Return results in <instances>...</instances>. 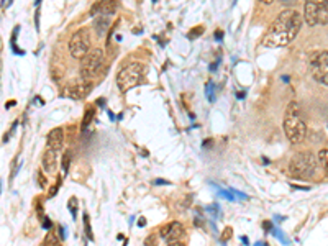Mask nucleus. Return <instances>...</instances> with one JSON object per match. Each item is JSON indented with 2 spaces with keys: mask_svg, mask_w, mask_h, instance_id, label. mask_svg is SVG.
<instances>
[{
  "mask_svg": "<svg viewBox=\"0 0 328 246\" xmlns=\"http://www.w3.org/2000/svg\"><path fill=\"white\" fill-rule=\"evenodd\" d=\"M302 17L294 9H287L281 12L271 23L266 35L262 36V46L266 48H282L295 40L301 32Z\"/></svg>",
  "mask_w": 328,
  "mask_h": 246,
  "instance_id": "obj_1",
  "label": "nucleus"
},
{
  "mask_svg": "<svg viewBox=\"0 0 328 246\" xmlns=\"http://www.w3.org/2000/svg\"><path fill=\"white\" fill-rule=\"evenodd\" d=\"M284 133L292 145H301L307 136V125L297 102H290L284 112Z\"/></svg>",
  "mask_w": 328,
  "mask_h": 246,
  "instance_id": "obj_2",
  "label": "nucleus"
},
{
  "mask_svg": "<svg viewBox=\"0 0 328 246\" xmlns=\"http://www.w3.org/2000/svg\"><path fill=\"white\" fill-rule=\"evenodd\" d=\"M144 77H146V66L143 63L133 61L127 64L125 68H122L118 76H116V86L122 92H128L133 87L143 84Z\"/></svg>",
  "mask_w": 328,
  "mask_h": 246,
  "instance_id": "obj_3",
  "label": "nucleus"
},
{
  "mask_svg": "<svg viewBox=\"0 0 328 246\" xmlns=\"http://www.w3.org/2000/svg\"><path fill=\"white\" fill-rule=\"evenodd\" d=\"M317 164H318V158H315L310 151H299L290 158L289 171L295 177L307 179L315 174Z\"/></svg>",
  "mask_w": 328,
  "mask_h": 246,
  "instance_id": "obj_4",
  "label": "nucleus"
},
{
  "mask_svg": "<svg viewBox=\"0 0 328 246\" xmlns=\"http://www.w3.org/2000/svg\"><path fill=\"white\" fill-rule=\"evenodd\" d=\"M304 20L309 26L328 23V0H305Z\"/></svg>",
  "mask_w": 328,
  "mask_h": 246,
  "instance_id": "obj_5",
  "label": "nucleus"
},
{
  "mask_svg": "<svg viewBox=\"0 0 328 246\" xmlns=\"http://www.w3.org/2000/svg\"><path fill=\"white\" fill-rule=\"evenodd\" d=\"M104 63H105L104 49H100V48L91 49L89 54L81 59V76L84 79L97 77L100 71L104 69Z\"/></svg>",
  "mask_w": 328,
  "mask_h": 246,
  "instance_id": "obj_6",
  "label": "nucleus"
},
{
  "mask_svg": "<svg viewBox=\"0 0 328 246\" xmlns=\"http://www.w3.org/2000/svg\"><path fill=\"white\" fill-rule=\"evenodd\" d=\"M91 51V33L89 30L81 28L72 35V38L69 40V53L72 58L82 59L89 54Z\"/></svg>",
  "mask_w": 328,
  "mask_h": 246,
  "instance_id": "obj_7",
  "label": "nucleus"
},
{
  "mask_svg": "<svg viewBox=\"0 0 328 246\" xmlns=\"http://www.w3.org/2000/svg\"><path fill=\"white\" fill-rule=\"evenodd\" d=\"M310 72L317 82L328 87V51H320L312 56Z\"/></svg>",
  "mask_w": 328,
  "mask_h": 246,
  "instance_id": "obj_8",
  "label": "nucleus"
},
{
  "mask_svg": "<svg viewBox=\"0 0 328 246\" xmlns=\"http://www.w3.org/2000/svg\"><path fill=\"white\" fill-rule=\"evenodd\" d=\"M92 91V82L89 79H82L77 82H72L64 87L63 95L68 97V99H74V100H81L84 97H87Z\"/></svg>",
  "mask_w": 328,
  "mask_h": 246,
  "instance_id": "obj_9",
  "label": "nucleus"
},
{
  "mask_svg": "<svg viewBox=\"0 0 328 246\" xmlns=\"http://www.w3.org/2000/svg\"><path fill=\"white\" fill-rule=\"evenodd\" d=\"M182 235H184V227H182L181 222H171L161 228V236L169 243L177 241Z\"/></svg>",
  "mask_w": 328,
  "mask_h": 246,
  "instance_id": "obj_10",
  "label": "nucleus"
},
{
  "mask_svg": "<svg viewBox=\"0 0 328 246\" xmlns=\"http://www.w3.org/2000/svg\"><path fill=\"white\" fill-rule=\"evenodd\" d=\"M116 7H118L116 0H99V2H96V5L92 7L91 13L94 15V17H97V15L110 17V15H113L116 12Z\"/></svg>",
  "mask_w": 328,
  "mask_h": 246,
  "instance_id": "obj_11",
  "label": "nucleus"
},
{
  "mask_svg": "<svg viewBox=\"0 0 328 246\" xmlns=\"http://www.w3.org/2000/svg\"><path fill=\"white\" fill-rule=\"evenodd\" d=\"M64 143V131L63 128H54L48 133V138H46V145L49 150H54V151H59L63 148Z\"/></svg>",
  "mask_w": 328,
  "mask_h": 246,
  "instance_id": "obj_12",
  "label": "nucleus"
},
{
  "mask_svg": "<svg viewBox=\"0 0 328 246\" xmlns=\"http://www.w3.org/2000/svg\"><path fill=\"white\" fill-rule=\"evenodd\" d=\"M57 151L54 150H48L45 151V154H43V159H41V166H43V171L48 174L51 173H54L56 168H57V156H56Z\"/></svg>",
  "mask_w": 328,
  "mask_h": 246,
  "instance_id": "obj_13",
  "label": "nucleus"
},
{
  "mask_svg": "<svg viewBox=\"0 0 328 246\" xmlns=\"http://www.w3.org/2000/svg\"><path fill=\"white\" fill-rule=\"evenodd\" d=\"M108 25H110V18L105 17V15H97L96 20H94V28L97 30V35L99 36H104Z\"/></svg>",
  "mask_w": 328,
  "mask_h": 246,
  "instance_id": "obj_14",
  "label": "nucleus"
},
{
  "mask_svg": "<svg viewBox=\"0 0 328 246\" xmlns=\"http://www.w3.org/2000/svg\"><path fill=\"white\" fill-rule=\"evenodd\" d=\"M59 244H61L59 236L56 235L54 230H49V233L46 235V238L41 243V246H59Z\"/></svg>",
  "mask_w": 328,
  "mask_h": 246,
  "instance_id": "obj_15",
  "label": "nucleus"
},
{
  "mask_svg": "<svg viewBox=\"0 0 328 246\" xmlns=\"http://www.w3.org/2000/svg\"><path fill=\"white\" fill-rule=\"evenodd\" d=\"M96 117V108L94 107H89L85 110V114H84V118H82V130H85L87 126L91 125V122H92V118Z\"/></svg>",
  "mask_w": 328,
  "mask_h": 246,
  "instance_id": "obj_16",
  "label": "nucleus"
},
{
  "mask_svg": "<svg viewBox=\"0 0 328 246\" xmlns=\"http://www.w3.org/2000/svg\"><path fill=\"white\" fill-rule=\"evenodd\" d=\"M317 158H318V162L322 164L323 169L328 173V150H326V148H323V150H320V151H318V156H317Z\"/></svg>",
  "mask_w": 328,
  "mask_h": 246,
  "instance_id": "obj_17",
  "label": "nucleus"
},
{
  "mask_svg": "<svg viewBox=\"0 0 328 246\" xmlns=\"http://www.w3.org/2000/svg\"><path fill=\"white\" fill-rule=\"evenodd\" d=\"M61 166H63V171H64V173H68V171H69V166H71V153H69V151H64V153H63Z\"/></svg>",
  "mask_w": 328,
  "mask_h": 246,
  "instance_id": "obj_18",
  "label": "nucleus"
},
{
  "mask_svg": "<svg viewBox=\"0 0 328 246\" xmlns=\"http://www.w3.org/2000/svg\"><path fill=\"white\" fill-rule=\"evenodd\" d=\"M36 181H38V185H40V187H41V189H46L48 179H46V176H45V174H43V173H41V171H40V173H38V174H36Z\"/></svg>",
  "mask_w": 328,
  "mask_h": 246,
  "instance_id": "obj_19",
  "label": "nucleus"
},
{
  "mask_svg": "<svg viewBox=\"0 0 328 246\" xmlns=\"http://www.w3.org/2000/svg\"><path fill=\"white\" fill-rule=\"evenodd\" d=\"M84 225H85V233H87V236H89V240H94V235H92L91 223H89V217H87V213L84 215Z\"/></svg>",
  "mask_w": 328,
  "mask_h": 246,
  "instance_id": "obj_20",
  "label": "nucleus"
},
{
  "mask_svg": "<svg viewBox=\"0 0 328 246\" xmlns=\"http://www.w3.org/2000/svg\"><path fill=\"white\" fill-rule=\"evenodd\" d=\"M144 246H158V238L156 235H150L146 240H144Z\"/></svg>",
  "mask_w": 328,
  "mask_h": 246,
  "instance_id": "obj_21",
  "label": "nucleus"
},
{
  "mask_svg": "<svg viewBox=\"0 0 328 246\" xmlns=\"http://www.w3.org/2000/svg\"><path fill=\"white\" fill-rule=\"evenodd\" d=\"M231 235H233V230H231L230 227H227V228L223 230V233H222V238H220V240L225 243V241L228 240V238H231Z\"/></svg>",
  "mask_w": 328,
  "mask_h": 246,
  "instance_id": "obj_22",
  "label": "nucleus"
},
{
  "mask_svg": "<svg viewBox=\"0 0 328 246\" xmlns=\"http://www.w3.org/2000/svg\"><path fill=\"white\" fill-rule=\"evenodd\" d=\"M192 32H194V33H189V38H195V36H199V35L202 33V26H197V28H194Z\"/></svg>",
  "mask_w": 328,
  "mask_h": 246,
  "instance_id": "obj_23",
  "label": "nucleus"
},
{
  "mask_svg": "<svg viewBox=\"0 0 328 246\" xmlns=\"http://www.w3.org/2000/svg\"><path fill=\"white\" fill-rule=\"evenodd\" d=\"M56 190H57V185H54V187H51V190H49L48 196H49V197H53L54 194H56Z\"/></svg>",
  "mask_w": 328,
  "mask_h": 246,
  "instance_id": "obj_24",
  "label": "nucleus"
},
{
  "mask_svg": "<svg viewBox=\"0 0 328 246\" xmlns=\"http://www.w3.org/2000/svg\"><path fill=\"white\" fill-rule=\"evenodd\" d=\"M169 246H186L184 243H181V241H174V243H171Z\"/></svg>",
  "mask_w": 328,
  "mask_h": 246,
  "instance_id": "obj_25",
  "label": "nucleus"
},
{
  "mask_svg": "<svg viewBox=\"0 0 328 246\" xmlns=\"http://www.w3.org/2000/svg\"><path fill=\"white\" fill-rule=\"evenodd\" d=\"M259 2H261V4H266V5H269V4H273L274 0H259Z\"/></svg>",
  "mask_w": 328,
  "mask_h": 246,
  "instance_id": "obj_26",
  "label": "nucleus"
},
{
  "mask_svg": "<svg viewBox=\"0 0 328 246\" xmlns=\"http://www.w3.org/2000/svg\"><path fill=\"white\" fill-rule=\"evenodd\" d=\"M282 2H284V4H287V5H290V4L294 2V0H282Z\"/></svg>",
  "mask_w": 328,
  "mask_h": 246,
  "instance_id": "obj_27",
  "label": "nucleus"
},
{
  "mask_svg": "<svg viewBox=\"0 0 328 246\" xmlns=\"http://www.w3.org/2000/svg\"><path fill=\"white\" fill-rule=\"evenodd\" d=\"M326 120H328V112H326Z\"/></svg>",
  "mask_w": 328,
  "mask_h": 246,
  "instance_id": "obj_28",
  "label": "nucleus"
}]
</instances>
